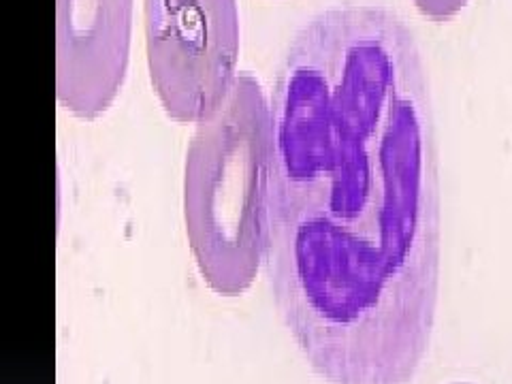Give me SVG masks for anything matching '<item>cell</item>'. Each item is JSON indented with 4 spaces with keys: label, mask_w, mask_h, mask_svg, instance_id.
<instances>
[{
    "label": "cell",
    "mask_w": 512,
    "mask_h": 384,
    "mask_svg": "<svg viewBox=\"0 0 512 384\" xmlns=\"http://www.w3.org/2000/svg\"><path fill=\"white\" fill-rule=\"evenodd\" d=\"M267 278L327 384H410L440 286V186L421 54L380 7L295 37L271 96Z\"/></svg>",
    "instance_id": "obj_1"
},
{
    "label": "cell",
    "mask_w": 512,
    "mask_h": 384,
    "mask_svg": "<svg viewBox=\"0 0 512 384\" xmlns=\"http://www.w3.org/2000/svg\"><path fill=\"white\" fill-rule=\"evenodd\" d=\"M148 67L158 101L182 124L210 118L237 79L235 0H146Z\"/></svg>",
    "instance_id": "obj_3"
},
{
    "label": "cell",
    "mask_w": 512,
    "mask_h": 384,
    "mask_svg": "<svg viewBox=\"0 0 512 384\" xmlns=\"http://www.w3.org/2000/svg\"><path fill=\"white\" fill-rule=\"evenodd\" d=\"M470 0H414V5L419 7V11L431 20H451L455 15L466 7Z\"/></svg>",
    "instance_id": "obj_5"
},
{
    "label": "cell",
    "mask_w": 512,
    "mask_h": 384,
    "mask_svg": "<svg viewBox=\"0 0 512 384\" xmlns=\"http://www.w3.org/2000/svg\"><path fill=\"white\" fill-rule=\"evenodd\" d=\"M274 128L261 84L239 73L199 122L184 169V222L199 274L216 295L252 286L267 256Z\"/></svg>",
    "instance_id": "obj_2"
},
{
    "label": "cell",
    "mask_w": 512,
    "mask_h": 384,
    "mask_svg": "<svg viewBox=\"0 0 512 384\" xmlns=\"http://www.w3.org/2000/svg\"><path fill=\"white\" fill-rule=\"evenodd\" d=\"M133 0H56V92L79 120L116 101L131 50Z\"/></svg>",
    "instance_id": "obj_4"
}]
</instances>
